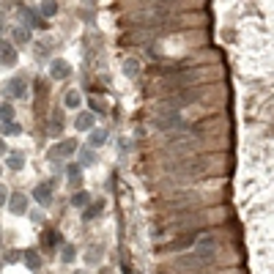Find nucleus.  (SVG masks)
<instances>
[{"instance_id": "f257e3e1", "label": "nucleus", "mask_w": 274, "mask_h": 274, "mask_svg": "<svg viewBox=\"0 0 274 274\" xmlns=\"http://www.w3.org/2000/svg\"><path fill=\"white\" fill-rule=\"evenodd\" d=\"M77 140H63V143H58L55 148L50 151V159H66V156H74L77 154Z\"/></svg>"}, {"instance_id": "0eeeda50", "label": "nucleus", "mask_w": 274, "mask_h": 274, "mask_svg": "<svg viewBox=\"0 0 274 274\" xmlns=\"http://www.w3.org/2000/svg\"><path fill=\"white\" fill-rule=\"evenodd\" d=\"M9 208H11V214H28V195L14 192L11 200H9Z\"/></svg>"}, {"instance_id": "7ed1b4c3", "label": "nucleus", "mask_w": 274, "mask_h": 274, "mask_svg": "<svg viewBox=\"0 0 274 274\" xmlns=\"http://www.w3.org/2000/svg\"><path fill=\"white\" fill-rule=\"evenodd\" d=\"M69 74H72V66H69L63 58H55V61L50 63V77L52 80H66Z\"/></svg>"}, {"instance_id": "aec40b11", "label": "nucleus", "mask_w": 274, "mask_h": 274, "mask_svg": "<svg viewBox=\"0 0 274 274\" xmlns=\"http://www.w3.org/2000/svg\"><path fill=\"white\" fill-rule=\"evenodd\" d=\"M0 129H3V135H22V126L17 124V121H6Z\"/></svg>"}, {"instance_id": "412c9836", "label": "nucleus", "mask_w": 274, "mask_h": 274, "mask_svg": "<svg viewBox=\"0 0 274 274\" xmlns=\"http://www.w3.org/2000/svg\"><path fill=\"white\" fill-rule=\"evenodd\" d=\"M0 121H14V104H0Z\"/></svg>"}, {"instance_id": "9d476101", "label": "nucleus", "mask_w": 274, "mask_h": 274, "mask_svg": "<svg viewBox=\"0 0 274 274\" xmlns=\"http://www.w3.org/2000/svg\"><path fill=\"white\" fill-rule=\"evenodd\" d=\"M58 14V0H42V3H39V17H47V20H50V17H55Z\"/></svg>"}, {"instance_id": "9b49d317", "label": "nucleus", "mask_w": 274, "mask_h": 274, "mask_svg": "<svg viewBox=\"0 0 274 274\" xmlns=\"http://www.w3.org/2000/svg\"><path fill=\"white\" fill-rule=\"evenodd\" d=\"M107 129H93L91 132V137H88V145H91V148H99V145H104V143H107Z\"/></svg>"}, {"instance_id": "f3484780", "label": "nucleus", "mask_w": 274, "mask_h": 274, "mask_svg": "<svg viewBox=\"0 0 274 274\" xmlns=\"http://www.w3.org/2000/svg\"><path fill=\"white\" fill-rule=\"evenodd\" d=\"M74 258H77V247H74V244H63L61 247V260L63 263H72Z\"/></svg>"}, {"instance_id": "4be33fe9", "label": "nucleus", "mask_w": 274, "mask_h": 274, "mask_svg": "<svg viewBox=\"0 0 274 274\" xmlns=\"http://www.w3.org/2000/svg\"><path fill=\"white\" fill-rule=\"evenodd\" d=\"M124 72L129 74V77H137V72H140V66H137V61H124Z\"/></svg>"}, {"instance_id": "ddd939ff", "label": "nucleus", "mask_w": 274, "mask_h": 274, "mask_svg": "<svg viewBox=\"0 0 274 274\" xmlns=\"http://www.w3.org/2000/svg\"><path fill=\"white\" fill-rule=\"evenodd\" d=\"M63 104H66L69 110H77L80 104H83V93H80V91H69L66 96H63Z\"/></svg>"}, {"instance_id": "dca6fc26", "label": "nucleus", "mask_w": 274, "mask_h": 274, "mask_svg": "<svg viewBox=\"0 0 274 274\" xmlns=\"http://www.w3.org/2000/svg\"><path fill=\"white\" fill-rule=\"evenodd\" d=\"M93 162H96V154H93V148H91V145L80 148V165H83V167H91Z\"/></svg>"}, {"instance_id": "6ab92c4d", "label": "nucleus", "mask_w": 274, "mask_h": 274, "mask_svg": "<svg viewBox=\"0 0 274 274\" xmlns=\"http://www.w3.org/2000/svg\"><path fill=\"white\" fill-rule=\"evenodd\" d=\"M50 129H52V132L63 129V113H61V110H52V118H50Z\"/></svg>"}, {"instance_id": "2eb2a0df", "label": "nucleus", "mask_w": 274, "mask_h": 274, "mask_svg": "<svg viewBox=\"0 0 274 274\" xmlns=\"http://www.w3.org/2000/svg\"><path fill=\"white\" fill-rule=\"evenodd\" d=\"M72 206H77V208H83V206H91V195L85 189H77L72 195Z\"/></svg>"}, {"instance_id": "a211bd4d", "label": "nucleus", "mask_w": 274, "mask_h": 274, "mask_svg": "<svg viewBox=\"0 0 274 274\" xmlns=\"http://www.w3.org/2000/svg\"><path fill=\"white\" fill-rule=\"evenodd\" d=\"M66 176H69V181L80 178V176H83V165H80V162H72V165H66Z\"/></svg>"}, {"instance_id": "cd10ccee", "label": "nucleus", "mask_w": 274, "mask_h": 274, "mask_svg": "<svg viewBox=\"0 0 274 274\" xmlns=\"http://www.w3.org/2000/svg\"><path fill=\"white\" fill-rule=\"evenodd\" d=\"M77 274H85V271H77Z\"/></svg>"}, {"instance_id": "f8f14e48", "label": "nucleus", "mask_w": 274, "mask_h": 274, "mask_svg": "<svg viewBox=\"0 0 274 274\" xmlns=\"http://www.w3.org/2000/svg\"><path fill=\"white\" fill-rule=\"evenodd\" d=\"M22 258H25V266H28V269H33V271L42 266V258H39L36 249H25V252H22Z\"/></svg>"}, {"instance_id": "a878e982", "label": "nucleus", "mask_w": 274, "mask_h": 274, "mask_svg": "<svg viewBox=\"0 0 274 274\" xmlns=\"http://www.w3.org/2000/svg\"><path fill=\"white\" fill-rule=\"evenodd\" d=\"M3 154H9V148H6V143L0 140V156H3Z\"/></svg>"}, {"instance_id": "bb28decb", "label": "nucleus", "mask_w": 274, "mask_h": 274, "mask_svg": "<svg viewBox=\"0 0 274 274\" xmlns=\"http://www.w3.org/2000/svg\"><path fill=\"white\" fill-rule=\"evenodd\" d=\"M0 31H3V20H0Z\"/></svg>"}, {"instance_id": "1a4fd4ad", "label": "nucleus", "mask_w": 274, "mask_h": 274, "mask_svg": "<svg viewBox=\"0 0 274 274\" xmlns=\"http://www.w3.org/2000/svg\"><path fill=\"white\" fill-rule=\"evenodd\" d=\"M11 39H14L17 44H28L31 42V31H28L25 25H14L11 28Z\"/></svg>"}, {"instance_id": "20e7f679", "label": "nucleus", "mask_w": 274, "mask_h": 274, "mask_svg": "<svg viewBox=\"0 0 274 274\" xmlns=\"http://www.w3.org/2000/svg\"><path fill=\"white\" fill-rule=\"evenodd\" d=\"M25 91H28V85H25V80H22V77H11L9 83H6V93H9L11 99H22V96H25Z\"/></svg>"}, {"instance_id": "f03ea898", "label": "nucleus", "mask_w": 274, "mask_h": 274, "mask_svg": "<svg viewBox=\"0 0 274 274\" xmlns=\"http://www.w3.org/2000/svg\"><path fill=\"white\" fill-rule=\"evenodd\" d=\"M17 63V47L0 39V66H14Z\"/></svg>"}, {"instance_id": "b1692460", "label": "nucleus", "mask_w": 274, "mask_h": 274, "mask_svg": "<svg viewBox=\"0 0 274 274\" xmlns=\"http://www.w3.org/2000/svg\"><path fill=\"white\" fill-rule=\"evenodd\" d=\"M91 107H93V113H104V110H107V102H102V99H91Z\"/></svg>"}, {"instance_id": "6e6552de", "label": "nucleus", "mask_w": 274, "mask_h": 274, "mask_svg": "<svg viewBox=\"0 0 274 274\" xmlns=\"http://www.w3.org/2000/svg\"><path fill=\"white\" fill-rule=\"evenodd\" d=\"M6 167H9V170H25V154H20V151H17V154H6Z\"/></svg>"}, {"instance_id": "39448f33", "label": "nucleus", "mask_w": 274, "mask_h": 274, "mask_svg": "<svg viewBox=\"0 0 274 274\" xmlns=\"http://www.w3.org/2000/svg\"><path fill=\"white\" fill-rule=\"evenodd\" d=\"M74 126H77L80 132H93V129H96V115H93L91 110H85V113H80V115H77Z\"/></svg>"}, {"instance_id": "5701e85b", "label": "nucleus", "mask_w": 274, "mask_h": 274, "mask_svg": "<svg viewBox=\"0 0 274 274\" xmlns=\"http://www.w3.org/2000/svg\"><path fill=\"white\" fill-rule=\"evenodd\" d=\"M44 244L47 247H55V244H61V236H58L55 230H47L44 233Z\"/></svg>"}, {"instance_id": "4468645a", "label": "nucleus", "mask_w": 274, "mask_h": 274, "mask_svg": "<svg viewBox=\"0 0 274 274\" xmlns=\"http://www.w3.org/2000/svg\"><path fill=\"white\" fill-rule=\"evenodd\" d=\"M102 208H104V200H96V203H91V206H88V208H85V211H83V219H85V222H91V219H96Z\"/></svg>"}, {"instance_id": "393cba45", "label": "nucleus", "mask_w": 274, "mask_h": 274, "mask_svg": "<svg viewBox=\"0 0 274 274\" xmlns=\"http://www.w3.org/2000/svg\"><path fill=\"white\" fill-rule=\"evenodd\" d=\"M6 197H9V192H6V186H0V206H6Z\"/></svg>"}, {"instance_id": "c85d7f7f", "label": "nucleus", "mask_w": 274, "mask_h": 274, "mask_svg": "<svg viewBox=\"0 0 274 274\" xmlns=\"http://www.w3.org/2000/svg\"><path fill=\"white\" fill-rule=\"evenodd\" d=\"M0 173H3V167H0Z\"/></svg>"}, {"instance_id": "423d86ee", "label": "nucleus", "mask_w": 274, "mask_h": 274, "mask_svg": "<svg viewBox=\"0 0 274 274\" xmlns=\"http://www.w3.org/2000/svg\"><path fill=\"white\" fill-rule=\"evenodd\" d=\"M33 197H36L42 206H50V203H52V184L50 181H42L36 189H33Z\"/></svg>"}]
</instances>
